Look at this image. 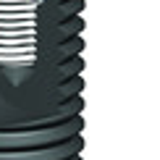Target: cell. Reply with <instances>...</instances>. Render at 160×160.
<instances>
[{"label": "cell", "instance_id": "3957f363", "mask_svg": "<svg viewBox=\"0 0 160 160\" xmlns=\"http://www.w3.org/2000/svg\"><path fill=\"white\" fill-rule=\"evenodd\" d=\"M66 160H82V155H71V158H66Z\"/></svg>", "mask_w": 160, "mask_h": 160}, {"label": "cell", "instance_id": "7a4b0ae2", "mask_svg": "<svg viewBox=\"0 0 160 160\" xmlns=\"http://www.w3.org/2000/svg\"><path fill=\"white\" fill-rule=\"evenodd\" d=\"M84 147L82 134L71 137L66 142L48 144V147H26V150H0V160H66L71 155H79Z\"/></svg>", "mask_w": 160, "mask_h": 160}, {"label": "cell", "instance_id": "6da1fadb", "mask_svg": "<svg viewBox=\"0 0 160 160\" xmlns=\"http://www.w3.org/2000/svg\"><path fill=\"white\" fill-rule=\"evenodd\" d=\"M84 129L82 116H74L63 123L39 126V129H18V131H0V150H26V147H48V144L66 142L79 137Z\"/></svg>", "mask_w": 160, "mask_h": 160}]
</instances>
